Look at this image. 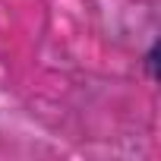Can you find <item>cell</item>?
<instances>
[{
  "instance_id": "1",
  "label": "cell",
  "mask_w": 161,
  "mask_h": 161,
  "mask_svg": "<svg viewBox=\"0 0 161 161\" xmlns=\"http://www.w3.org/2000/svg\"><path fill=\"white\" fill-rule=\"evenodd\" d=\"M145 60H148V73H152V79H155V63H158V47H152Z\"/></svg>"
}]
</instances>
